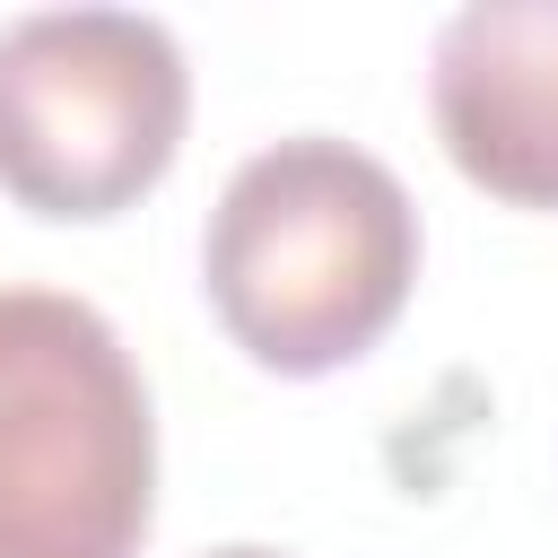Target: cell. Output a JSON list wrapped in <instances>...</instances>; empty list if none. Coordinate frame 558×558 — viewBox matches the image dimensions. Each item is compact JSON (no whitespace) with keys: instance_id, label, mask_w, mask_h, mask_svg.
<instances>
[{"instance_id":"1","label":"cell","mask_w":558,"mask_h":558,"mask_svg":"<svg viewBox=\"0 0 558 558\" xmlns=\"http://www.w3.org/2000/svg\"><path fill=\"white\" fill-rule=\"evenodd\" d=\"M418 209L349 140H279L218 192L201 288L262 375H340L410 305Z\"/></svg>"},{"instance_id":"2","label":"cell","mask_w":558,"mask_h":558,"mask_svg":"<svg viewBox=\"0 0 558 558\" xmlns=\"http://www.w3.org/2000/svg\"><path fill=\"white\" fill-rule=\"evenodd\" d=\"M157 427L113 323L0 288V558H140Z\"/></svg>"},{"instance_id":"3","label":"cell","mask_w":558,"mask_h":558,"mask_svg":"<svg viewBox=\"0 0 558 558\" xmlns=\"http://www.w3.org/2000/svg\"><path fill=\"white\" fill-rule=\"evenodd\" d=\"M192 70L131 9H44L0 35V192L35 218H122L183 148Z\"/></svg>"},{"instance_id":"4","label":"cell","mask_w":558,"mask_h":558,"mask_svg":"<svg viewBox=\"0 0 558 558\" xmlns=\"http://www.w3.org/2000/svg\"><path fill=\"white\" fill-rule=\"evenodd\" d=\"M436 140L506 209H558V0H480L427 61Z\"/></svg>"},{"instance_id":"5","label":"cell","mask_w":558,"mask_h":558,"mask_svg":"<svg viewBox=\"0 0 558 558\" xmlns=\"http://www.w3.org/2000/svg\"><path fill=\"white\" fill-rule=\"evenodd\" d=\"M209 558H279V549H209Z\"/></svg>"}]
</instances>
